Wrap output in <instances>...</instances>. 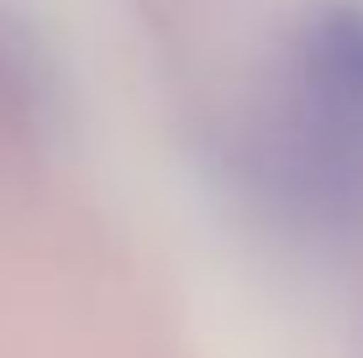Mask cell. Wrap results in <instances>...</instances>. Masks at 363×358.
Wrapping results in <instances>:
<instances>
[{
    "mask_svg": "<svg viewBox=\"0 0 363 358\" xmlns=\"http://www.w3.org/2000/svg\"><path fill=\"white\" fill-rule=\"evenodd\" d=\"M274 164L295 201L347 216L363 206V0H321L290 47Z\"/></svg>",
    "mask_w": 363,
    "mask_h": 358,
    "instance_id": "cell-1",
    "label": "cell"
}]
</instances>
